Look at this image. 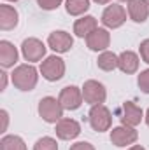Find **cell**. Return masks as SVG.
Segmentation results:
<instances>
[{"label":"cell","mask_w":149,"mask_h":150,"mask_svg":"<svg viewBox=\"0 0 149 150\" xmlns=\"http://www.w3.org/2000/svg\"><path fill=\"white\" fill-rule=\"evenodd\" d=\"M11 79L19 91H32L37 86V70L32 65H19L12 72Z\"/></svg>","instance_id":"6da1fadb"},{"label":"cell","mask_w":149,"mask_h":150,"mask_svg":"<svg viewBox=\"0 0 149 150\" xmlns=\"http://www.w3.org/2000/svg\"><path fill=\"white\" fill-rule=\"evenodd\" d=\"M39 113L46 122H58L63 117V107L56 98H42L39 103Z\"/></svg>","instance_id":"7a4b0ae2"},{"label":"cell","mask_w":149,"mask_h":150,"mask_svg":"<svg viewBox=\"0 0 149 150\" xmlns=\"http://www.w3.org/2000/svg\"><path fill=\"white\" fill-rule=\"evenodd\" d=\"M90 124L98 133L107 131L112 124V117L109 108L104 107V105H93V108L90 110Z\"/></svg>","instance_id":"3957f363"},{"label":"cell","mask_w":149,"mask_h":150,"mask_svg":"<svg viewBox=\"0 0 149 150\" xmlns=\"http://www.w3.org/2000/svg\"><path fill=\"white\" fill-rule=\"evenodd\" d=\"M40 72H42V77L46 80L56 82V80H60L63 77V74H65V63L58 56H49L46 61H42Z\"/></svg>","instance_id":"277c9868"},{"label":"cell","mask_w":149,"mask_h":150,"mask_svg":"<svg viewBox=\"0 0 149 150\" xmlns=\"http://www.w3.org/2000/svg\"><path fill=\"white\" fill-rule=\"evenodd\" d=\"M82 98L90 105H102L107 98V91H105L104 84H100L97 80H88V82H84V87H82Z\"/></svg>","instance_id":"5b68a950"},{"label":"cell","mask_w":149,"mask_h":150,"mask_svg":"<svg viewBox=\"0 0 149 150\" xmlns=\"http://www.w3.org/2000/svg\"><path fill=\"white\" fill-rule=\"evenodd\" d=\"M137 131L130 126H117L111 131V142L116 147H126V145H132L137 142Z\"/></svg>","instance_id":"8992f818"},{"label":"cell","mask_w":149,"mask_h":150,"mask_svg":"<svg viewBox=\"0 0 149 150\" xmlns=\"http://www.w3.org/2000/svg\"><path fill=\"white\" fill-rule=\"evenodd\" d=\"M60 103L67 110H77L82 103V91L75 86H67L60 93Z\"/></svg>","instance_id":"52a82bcc"},{"label":"cell","mask_w":149,"mask_h":150,"mask_svg":"<svg viewBox=\"0 0 149 150\" xmlns=\"http://www.w3.org/2000/svg\"><path fill=\"white\" fill-rule=\"evenodd\" d=\"M126 21V12L121 5L117 4H112L109 5L104 14H102V23L107 26V28H119L123 23Z\"/></svg>","instance_id":"ba28073f"},{"label":"cell","mask_w":149,"mask_h":150,"mask_svg":"<svg viewBox=\"0 0 149 150\" xmlns=\"http://www.w3.org/2000/svg\"><path fill=\"white\" fill-rule=\"evenodd\" d=\"M21 51L27 61H39L46 54V45L39 38H27L21 44Z\"/></svg>","instance_id":"9c48e42d"},{"label":"cell","mask_w":149,"mask_h":150,"mask_svg":"<svg viewBox=\"0 0 149 150\" xmlns=\"http://www.w3.org/2000/svg\"><path fill=\"white\" fill-rule=\"evenodd\" d=\"M47 44H49V47H51L53 51H56V52H69V51L72 49V45H74V38L70 37L67 32L58 30V32L49 33Z\"/></svg>","instance_id":"30bf717a"},{"label":"cell","mask_w":149,"mask_h":150,"mask_svg":"<svg viewBox=\"0 0 149 150\" xmlns=\"http://www.w3.org/2000/svg\"><path fill=\"white\" fill-rule=\"evenodd\" d=\"M86 44L91 51H104L109 47L111 44V35L107 30L104 28H97L95 32H91L88 37H86Z\"/></svg>","instance_id":"8fae6325"},{"label":"cell","mask_w":149,"mask_h":150,"mask_svg":"<svg viewBox=\"0 0 149 150\" xmlns=\"http://www.w3.org/2000/svg\"><path fill=\"white\" fill-rule=\"evenodd\" d=\"M81 133V126L74 119H62L56 124V134L62 140H74Z\"/></svg>","instance_id":"7c38bea8"},{"label":"cell","mask_w":149,"mask_h":150,"mask_svg":"<svg viewBox=\"0 0 149 150\" xmlns=\"http://www.w3.org/2000/svg\"><path fill=\"white\" fill-rule=\"evenodd\" d=\"M121 110H123V113H121V122L125 126H130L132 127V126L140 124V120H142V108L137 107L133 101H126Z\"/></svg>","instance_id":"4fadbf2b"},{"label":"cell","mask_w":149,"mask_h":150,"mask_svg":"<svg viewBox=\"0 0 149 150\" xmlns=\"http://www.w3.org/2000/svg\"><path fill=\"white\" fill-rule=\"evenodd\" d=\"M128 14L135 23H144L149 16L148 0H128Z\"/></svg>","instance_id":"5bb4252c"},{"label":"cell","mask_w":149,"mask_h":150,"mask_svg":"<svg viewBox=\"0 0 149 150\" xmlns=\"http://www.w3.org/2000/svg\"><path fill=\"white\" fill-rule=\"evenodd\" d=\"M16 61H18V51H16V47L11 42L2 40L0 42V65L4 68H9V67H14Z\"/></svg>","instance_id":"9a60e30c"},{"label":"cell","mask_w":149,"mask_h":150,"mask_svg":"<svg viewBox=\"0 0 149 150\" xmlns=\"http://www.w3.org/2000/svg\"><path fill=\"white\" fill-rule=\"evenodd\" d=\"M18 11L11 5H2L0 7V28L2 30H12L18 25Z\"/></svg>","instance_id":"2e32d148"},{"label":"cell","mask_w":149,"mask_h":150,"mask_svg":"<svg viewBox=\"0 0 149 150\" xmlns=\"http://www.w3.org/2000/svg\"><path fill=\"white\" fill-rule=\"evenodd\" d=\"M117 68L123 72V74H135L137 68H139V58L135 52L132 51H125L119 54V65Z\"/></svg>","instance_id":"e0dca14e"},{"label":"cell","mask_w":149,"mask_h":150,"mask_svg":"<svg viewBox=\"0 0 149 150\" xmlns=\"http://www.w3.org/2000/svg\"><path fill=\"white\" fill-rule=\"evenodd\" d=\"M95 30H97V19L93 16H84V18L77 19L74 25V33L77 37H88Z\"/></svg>","instance_id":"ac0fdd59"},{"label":"cell","mask_w":149,"mask_h":150,"mask_svg":"<svg viewBox=\"0 0 149 150\" xmlns=\"http://www.w3.org/2000/svg\"><path fill=\"white\" fill-rule=\"evenodd\" d=\"M98 68L100 70H105V72H111L114 68H117V65H119V56H116L114 52H109V51H105V52H102L100 56H98Z\"/></svg>","instance_id":"d6986e66"},{"label":"cell","mask_w":149,"mask_h":150,"mask_svg":"<svg viewBox=\"0 0 149 150\" xmlns=\"http://www.w3.org/2000/svg\"><path fill=\"white\" fill-rule=\"evenodd\" d=\"M0 150H27L25 142L16 136V134H9V136H4L2 142H0Z\"/></svg>","instance_id":"ffe728a7"},{"label":"cell","mask_w":149,"mask_h":150,"mask_svg":"<svg viewBox=\"0 0 149 150\" xmlns=\"http://www.w3.org/2000/svg\"><path fill=\"white\" fill-rule=\"evenodd\" d=\"M65 7L70 16H81L90 9V0H67Z\"/></svg>","instance_id":"44dd1931"},{"label":"cell","mask_w":149,"mask_h":150,"mask_svg":"<svg viewBox=\"0 0 149 150\" xmlns=\"http://www.w3.org/2000/svg\"><path fill=\"white\" fill-rule=\"evenodd\" d=\"M34 150H58V145H56V142H54L53 138L44 136V138L37 140V143H35Z\"/></svg>","instance_id":"7402d4cb"},{"label":"cell","mask_w":149,"mask_h":150,"mask_svg":"<svg viewBox=\"0 0 149 150\" xmlns=\"http://www.w3.org/2000/svg\"><path fill=\"white\" fill-rule=\"evenodd\" d=\"M137 82H139V87H140L146 94H149V68L144 70L142 74L139 75V80H137Z\"/></svg>","instance_id":"603a6c76"},{"label":"cell","mask_w":149,"mask_h":150,"mask_svg":"<svg viewBox=\"0 0 149 150\" xmlns=\"http://www.w3.org/2000/svg\"><path fill=\"white\" fill-rule=\"evenodd\" d=\"M37 4L44 11H53V9H56L62 4V0H37Z\"/></svg>","instance_id":"cb8c5ba5"},{"label":"cell","mask_w":149,"mask_h":150,"mask_svg":"<svg viewBox=\"0 0 149 150\" xmlns=\"http://www.w3.org/2000/svg\"><path fill=\"white\" fill-rule=\"evenodd\" d=\"M140 56L146 63H149V38L140 44Z\"/></svg>","instance_id":"d4e9b609"},{"label":"cell","mask_w":149,"mask_h":150,"mask_svg":"<svg viewBox=\"0 0 149 150\" xmlns=\"http://www.w3.org/2000/svg\"><path fill=\"white\" fill-rule=\"evenodd\" d=\"M70 150H95V147L91 143H88V142H79V143L72 145Z\"/></svg>","instance_id":"484cf974"},{"label":"cell","mask_w":149,"mask_h":150,"mask_svg":"<svg viewBox=\"0 0 149 150\" xmlns=\"http://www.w3.org/2000/svg\"><path fill=\"white\" fill-rule=\"evenodd\" d=\"M0 115H2V119H4V126H2V131H5V127H7V112H5V110H2V112H0Z\"/></svg>","instance_id":"4316f807"},{"label":"cell","mask_w":149,"mask_h":150,"mask_svg":"<svg viewBox=\"0 0 149 150\" xmlns=\"http://www.w3.org/2000/svg\"><path fill=\"white\" fill-rule=\"evenodd\" d=\"M2 91H4V89H5V82H7V74H4V72H2Z\"/></svg>","instance_id":"83f0119b"},{"label":"cell","mask_w":149,"mask_h":150,"mask_svg":"<svg viewBox=\"0 0 149 150\" xmlns=\"http://www.w3.org/2000/svg\"><path fill=\"white\" fill-rule=\"evenodd\" d=\"M128 150H144L140 145H135V147H132V149H128Z\"/></svg>","instance_id":"f1b7e54d"},{"label":"cell","mask_w":149,"mask_h":150,"mask_svg":"<svg viewBox=\"0 0 149 150\" xmlns=\"http://www.w3.org/2000/svg\"><path fill=\"white\" fill-rule=\"evenodd\" d=\"M97 4H107V2H111V0H95Z\"/></svg>","instance_id":"f546056e"},{"label":"cell","mask_w":149,"mask_h":150,"mask_svg":"<svg viewBox=\"0 0 149 150\" xmlns=\"http://www.w3.org/2000/svg\"><path fill=\"white\" fill-rule=\"evenodd\" d=\"M146 122H148V126H149V110H148V113H146Z\"/></svg>","instance_id":"4dcf8cb0"},{"label":"cell","mask_w":149,"mask_h":150,"mask_svg":"<svg viewBox=\"0 0 149 150\" xmlns=\"http://www.w3.org/2000/svg\"><path fill=\"white\" fill-rule=\"evenodd\" d=\"M14 2H16V0H14Z\"/></svg>","instance_id":"1f68e13d"}]
</instances>
